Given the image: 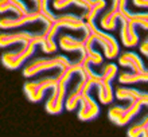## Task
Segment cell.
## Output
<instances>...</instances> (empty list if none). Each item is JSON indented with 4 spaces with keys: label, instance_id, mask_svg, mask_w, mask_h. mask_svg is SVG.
Segmentation results:
<instances>
[{
    "label": "cell",
    "instance_id": "cell-9",
    "mask_svg": "<svg viewBox=\"0 0 148 137\" xmlns=\"http://www.w3.org/2000/svg\"><path fill=\"white\" fill-rule=\"evenodd\" d=\"M79 110H78L77 117L81 121H90L94 120L100 114V106L93 100L90 93H85L79 100Z\"/></svg>",
    "mask_w": 148,
    "mask_h": 137
},
{
    "label": "cell",
    "instance_id": "cell-11",
    "mask_svg": "<svg viewBox=\"0 0 148 137\" xmlns=\"http://www.w3.org/2000/svg\"><path fill=\"white\" fill-rule=\"evenodd\" d=\"M120 36H121V43L124 44L125 47H135L139 44V35L136 31V26L129 22L128 19L123 18L121 19V31H120Z\"/></svg>",
    "mask_w": 148,
    "mask_h": 137
},
{
    "label": "cell",
    "instance_id": "cell-17",
    "mask_svg": "<svg viewBox=\"0 0 148 137\" xmlns=\"http://www.w3.org/2000/svg\"><path fill=\"white\" fill-rule=\"evenodd\" d=\"M119 82L123 85H133V83H141L148 82V70H144L143 73H121L119 75Z\"/></svg>",
    "mask_w": 148,
    "mask_h": 137
},
{
    "label": "cell",
    "instance_id": "cell-23",
    "mask_svg": "<svg viewBox=\"0 0 148 137\" xmlns=\"http://www.w3.org/2000/svg\"><path fill=\"white\" fill-rule=\"evenodd\" d=\"M38 46L42 47V51L46 54H53L57 51V42L54 39H46L43 38V35L40 34V40H39Z\"/></svg>",
    "mask_w": 148,
    "mask_h": 137
},
{
    "label": "cell",
    "instance_id": "cell-20",
    "mask_svg": "<svg viewBox=\"0 0 148 137\" xmlns=\"http://www.w3.org/2000/svg\"><path fill=\"white\" fill-rule=\"evenodd\" d=\"M127 134L129 137H140V136L148 137V117H145L140 122H137V124L131 126L128 132H127Z\"/></svg>",
    "mask_w": 148,
    "mask_h": 137
},
{
    "label": "cell",
    "instance_id": "cell-27",
    "mask_svg": "<svg viewBox=\"0 0 148 137\" xmlns=\"http://www.w3.org/2000/svg\"><path fill=\"white\" fill-rule=\"evenodd\" d=\"M31 1L35 4V5H38V3H39V0H31Z\"/></svg>",
    "mask_w": 148,
    "mask_h": 137
},
{
    "label": "cell",
    "instance_id": "cell-2",
    "mask_svg": "<svg viewBox=\"0 0 148 137\" xmlns=\"http://www.w3.org/2000/svg\"><path fill=\"white\" fill-rule=\"evenodd\" d=\"M70 65L71 59H69L65 55H55V57H51V58H38L35 61L30 62L28 65H26L22 74L26 78H30V77H34V75L43 73V71L55 70V69L62 70V69L69 67Z\"/></svg>",
    "mask_w": 148,
    "mask_h": 137
},
{
    "label": "cell",
    "instance_id": "cell-1",
    "mask_svg": "<svg viewBox=\"0 0 148 137\" xmlns=\"http://www.w3.org/2000/svg\"><path fill=\"white\" fill-rule=\"evenodd\" d=\"M39 40H40V34H35L34 39L31 42L22 44V47L18 48L16 51H5V52H3L1 57H0L1 65L4 67H7L8 70H18V69H20L22 65L34 55L35 47L39 44Z\"/></svg>",
    "mask_w": 148,
    "mask_h": 137
},
{
    "label": "cell",
    "instance_id": "cell-6",
    "mask_svg": "<svg viewBox=\"0 0 148 137\" xmlns=\"http://www.w3.org/2000/svg\"><path fill=\"white\" fill-rule=\"evenodd\" d=\"M36 22H40L45 26L50 24V22L40 12H38L35 10V11H28L26 15H19V16L15 15V18L14 16L0 18V28L1 30H14V28L24 27L27 24H32V23H36Z\"/></svg>",
    "mask_w": 148,
    "mask_h": 137
},
{
    "label": "cell",
    "instance_id": "cell-16",
    "mask_svg": "<svg viewBox=\"0 0 148 137\" xmlns=\"http://www.w3.org/2000/svg\"><path fill=\"white\" fill-rule=\"evenodd\" d=\"M12 12L14 15H26L30 10L22 0H0V14Z\"/></svg>",
    "mask_w": 148,
    "mask_h": 137
},
{
    "label": "cell",
    "instance_id": "cell-26",
    "mask_svg": "<svg viewBox=\"0 0 148 137\" xmlns=\"http://www.w3.org/2000/svg\"><path fill=\"white\" fill-rule=\"evenodd\" d=\"M81 1H82V3H85L88 8H89L90 5H92V3H93V0H81ZM88 8H86V10H88Z\"/></svg>",
    "mask_w": 148,
    "mask_h": 137
},
{
    "label": "cell",
    "instance_id": "cell-25",
    "mask_svg": "<svg viewBox=\"0 0 148 137\" xmlns=\"http://www.w3.org/2000/svg\"><path fill=\"white\" fill-rule=\"evenodd\" d=\"M132 3L137 8H148V0H132Z\"/></svg>",
    "mask_w": 148,
    "mask_h": 137
},
{
    "label": "cell",
    "instance_id": "cell-18",
    "mask_svg": "<svg viewBox=\"0 0 148 137\" xmlns=\"http://www.w3.org/2000/svg\"><path fill=\"white\" fill-rule=\"evenodd\" d=\"M145 91H140L136 89H129V87H117L114 91L117 100L120 101H132V100H141L143 102V97H144Z\"/></svg>",
    "mask_w": 148,
    "mask_h": 137
},
{
    "label": "cell",
    "instance_id": "cell-21",
    "mask_svg": "<svg viewBox=\"0 0 148 137\" xmlns=\"http://www.w3.org/2000/svg\"><path fill=\"white\" fill-rule=\"evenodd\" d=\"M49 1H50V0H39L38 5H36V11L40 12V14H42L50 23H53V22L57 19V16L58 15H54V14L49 10Z\"/></svg>",
    "mask_w": 148,
    "mask_h": 137
},
{
    "label": "cell",
    "instance_id": "cell-15",
    "mask_svg": "<svg viewBox=\"0 0 148 137\" xmlns=\"http://www.w3.org/2000/svg\"><path fill=\"white\" fill-rule=\"evenodd\" d=\"M59 47L67 52H79L85 54V40L74 38L71 35H62L59 39Z\"/></svg>",
    "mask_w": 148,
    "mask_h": 137
},
{
    "label": "cell",
    "instance_id": "cell-24",
    "mask_svg": "<svg viewBox=\"0 0 148 137\" xmlns=\"http://www.w3.org/2000/svg\"><path fill=\"white\" fill-rule=\"evenodd\" d=\"M139 47H140V52H141V54L148 58V40L144 39V40H143V42L140 43V46H139Z\"/></svg>",
    "mask_w": 148,
    "mask_h": 137
},
{
    "label": "cell",
    "instance_id": "cell-7",
    "mask_svg": "<svg viewBox=\"0 0 148 137\" xmlns=\"http://www.w3.org/2000/svg\"><path fill=\"white\" fill-rule=\"evenodd\" d=\"M57 85V77H45L38 81H28L24 83L23 91L26 94V97L34 104H38L43 100L45 94L49 89Z\"/></svg>",
    "mask_w": 148,
    "mask_h": 137
},
{
    "label": "cell",
    "instance_id": "cell-3",
    "mask_svg": "<svg viewBox=\"0 0 148 137\" xmlns=\"http://www.w3.org/2000/svg\"><path fill=\"white\" fill-rule=\"evenodd\" d=\"M86 28L89 30V34L93 38L94 43L101 46L106 59H114L120 52V44L114 36L105 32L104 30L98 28L94 22H86Z\"/></svg>",
    "mask_w": 148,
    "mask_h": 137
},
{
    "label": "cell",
    "instance_id": "cell-8",
    "mask_svg": "<svg viewBox=\"0 0 148 137\" xmlns=\"http://www.w3.org/2000/svg\"><path fill=\"white\" fill-rule=\"evenodd\" d=\"M66 89L67 83L61 82L57 79V85L53 87V93L45 104V110L49 114L57 116L61 114L65 109V100H66Z\"/></svg>",
    "mask_w": 148,
    "mask_h": 137
},
{
    "label": "cell",
    "instance_id": "cell-14",
    "mask_svg": "<svg viewBox=\"0 0 148 137\" xmlns=\"http://www.w3.org/2000/svg\"><path fill=\"white\" fill-rule=\"evenodd\" d=\"M112 81L113 79L106 78V77H102L101 75V81H100V83L96 86L97 87L98 101H100V104H102V105H109V104L113 102L114 94H113V89H112Z\"/></svg>",
    "mask_w": 148,
    "mask_h": 137
},
{
    "label": "cell",
    "instance_id": "cell-5",
    "mask_svg": "<svg viewBox=\"0 0 148 137\" xmlns=\"http://www.w3.org/2000/svg\"><path fill=\"white\" fill-rule=\"evenodd\" d=\"M143 109L141 100H132L129 101L128 106L113 105L108 110V118L119 126H124L132 121L133 117H136Z\"/></svg>",
    "mask_w": 148,
    "mask_h": 137
},
{
    "label": "cell",
    "instance_id": "cell-12",
    "mask_svg": "<svg viewBox=\"0 0 148 137\" xmlns=\"http://www.w3.org/2000/svg\"><path fill=\"white\" fill-rule=\"evenodd\" d=\"M121 19V11L119 8V3L117 0H112V5L110 10L106 14H104V16L101 18V28L104 31H113L116 28L117 22Z\"/></svg>",
    "mask_w": 148,
    "mask_h": 137
},
{
    "label": "cell",
    "instance_id": "cell-4",
    "mask_svg": "<svg viewBox=\"0 0 148 137\" xmlns=\"http://www.w3.org/2000/svg\"><path fill=\"white\" fill-rule=\"evenodd\" d=\"M62 28H69V30H74V31H78V30L84 31L86 28V22L81 18H78L77 15H73V14L58 15L53 23H50L49 26H45L42 35L46 39H54L57 32Z\"/></svg>",
    "mask_w": 148,
    "mask_h": 137
},
{
    "label": "cell",
    "instance_id": "cell-19",
    "mask_svg": "<svg viewBox=\"0 0 148 137\" xmlns=\"http://www.w3.org/2000/svg\"><path fill=\"white\" fill-rule=\"evenodd\" d=\"M106 7V1L105 0H93V3L88 10H86L85 15H84V20L85 22H94L97 15L102 10H105Z\"/></svg>",
    "mask_w": 148,
    "mask_h": 137
},
{
    "label": "cell",
    "instance_id": "cell-22",
    "mask_svg": "<svg viewBox=\"0 0 148 137\" xmlns=\"http://www.w3.org/2000/svg\"><path fill=\"white\" fill-rule=\"evenodd\" d=\"M71 4L77 5V7H81V8H88L86 7L85 3H82L81 0H53V7L54 10H65V8L70 7Z\"/></svg>",
    "mask_w": 148,
    "mask_h": 137
},
{
    "label": "cell",
    "instance_id": "cell-13",
    "mask_svg": "<svg viewBox=\"0 0 148 137\" xmlns=\"http://www.w3.org/2000/svg\"><path fill=\"white\" fill-rule=\"evenodd\" d=\"M119 65L124 67H129L133 73H143L145 70L144 63L137 54L132 51H125L119 57Z\"/></svg>",
    "mask_w": 148,
    "mask_h": 137
},
{
    "label": "cell",
    "instance_id": "cell-10",
    "mask_svg": "<svg viewBox=\"0 0 148 137\" xmlns=\"http://www.w3.org/2000/svg\"><path fill=\"white\" fill-rule=\"evenodd\" d=\"M35 34L31 31H14L0 32V48L14 46V44H26L34 39Z\"/></svg>",
    "mask_w": 148,
    "mask_h": 137
}]
</instances>
